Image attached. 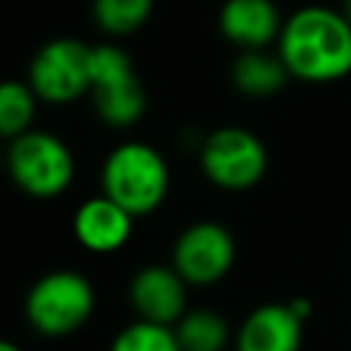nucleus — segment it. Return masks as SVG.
Returning a JSON list of instances; mask_svg holds the SVG:
<instances>
[{"instance_id": "obj_1", "label": "nucleus", "mask_w": 351, "mask_h": 351, "mask_svg": "<svg viewBox=\"0 0 351 351\" xmlns=\"http://www.w3.org/2000/svg\"><path fill=\"white\" fill-rule=\"evenodd\" d=\"M274 47L299 82L324 85L351 74V25L340 8L318 3L296 8L285 16Z\"/></svg>"}, {"instance_id": "obj_2", "label": "nucleus", "mask_w": 351, "mask_h": 351, "mask_svg": "<svg viewBox=\"0 0 351 351\" xmlns=\"http://www.w3.org/2000/svg\"><path fill=\"white\" fill-rule=\"evenodd\" d=\"M99 181L101 192L137 219L162 206L170 186V170L154 145L132 140L107 154Z\"/></svg>"}, {"instance_id": "obj_3", "label": "nucleus", "mask_w": 351, "mask_h": 351, "mask_svg": "<svg viewBox=\"0 0 351 351\" xmlns=\"http://www.w3.org/2000/svg\"><path fill=\"white\" fill-rule=\"evenodd\" d=\"M96 310L93 282L77 269L41 274L25 296V318L41 337H63L90 321Z\"/></svg>"}, {"instance_id": "obj_4", "label": "nucleus", "mask_w": 351, "mask_h": 351, "mask_svg": "<svg viewBox=\"0 0 351 351\" xmlns=\"http://www.w3.org/2000/svg\"><path fill=\"white\" fill-rule=\"evenodd\" d=\"M5 170L25 195L30 197H58L74 181V154L52 132L27 129L25 134L8 140Z\"/></svg>"}, {"instance_id": "obj_5", "label": "nucleus", "mask_w": 351, "mask_h": 351, "mask_svg": "<svg viewBox=\"0 0 351 351\" xmlns=\"http://www.w3.org/2000/svg\"><path fill=\"white\" fill-rule=\"evenodd\" d=\"M90 99L96 115L112 129L134 126L145 112V88L132 55L118 44H93L90 49Z\"/></svg>"}, {"instance_id": "obj_6", "label": "nucleus", "mask_w": 351, "mask_h": 351, "mask_svg": "<svg viewBox=\"0 0 351 351\" xmlns=\"http://www.w3.org/2000/svg\"><path fill=\"white\" fill-rule=\"evenodd\" d=\"M269 167L263 140L244 126H219L200 143L203 176L225 192H247L261 184Z\"/></svg>"}, {"instance_id": "obj_7", "label": "nucleus", "mask_w": 351, "mask_h": 351, "mask_svg": "<svg viewBox=\"0 0 351 351\" xmlns=\"http://www.w3.org/2000/svg\"><path fill=\"white\" fill-rule=\"evenodd\" d=\"M90 49L80 38H52L30 60L27 82L47 104H71L90 93Z\"/></svg>"}, {"instance_id": "obj_8", "label": "nucleus", "mask_w": 351, "mask_h": 351, "mask_svg": "<svg viewBox=\"0 0 351 351\" xmlns=\"http://www.w3.org/2000/svg\"><path fill=\"white\" fill-rule=\"evenodd\" d=\"M236 261L233 233L214 219H200L186 225L176 244L170 263L189 285H214L228 277Z\"/></svg>"}, {"instance_id": "obj_9", "label": "nucleus", "mask_w": 351, "mask_h": 351, "mask_svg": "<svg viewBox=\"0 0 351 351\" xmlns=\"http://www.w3.org/2000/svg\"><path fill=\"white\" fill-rule=\"evenodd\" d=\"M313 304L302 296L291 302H266L250 310L233 337L236 351H302L304 321Z\"/></svg>"}, {"instance_id": "obj_10", "label": "nucleus", "mask_w": 351, "mask_h": 351, "mask_svg": "<svg viewBox=\"0 0 351 351\" xmlns=\"http://www.w3.org/2000/svg\"><path fill=\"white\" fill-rule=\"evenodd\" d=\"M186 285L189 282L173 269V263H148L137 269L129 282V304L143 321L176 326L186 313Z\"/></svg>"}, {"instance_id": "obj_11", "label": "nucleus", "mask_w": 351, "mask_h": 351, "mask_svg": "<svg viewBox=\"0 0 351 351\" xmlns=\"http://www.w3.org/2000/svg\"><path fill=\"white\" fill-rule=\"evenodd\" d=\"M219 33L239 49H266L277 44L282 16L274 0H225L219 8Z\"/></svg>"}, {"instance_id": "obj_12", "label": "nucleus", "mask_w": 351, "mask_h": 351, "mask_svg": "<svg viewBox=\"0 0 351 351\" xmlns=\"http://www.w3.org/2000/svg\"><path fill=\"white\" fill-rule=\"evenodd\" d=\"M71 228H74L77 241L85 250L107 255V252L121 250L132 239L134 217L121 203H115L112 197H107L101 192V195L80 203V208L74 211Z\"/></svg>"}, {"instance_id": "obj_13", "label": "nucleus", "mask_w": 351, "mask_h": 351, "mask_svg": "<svg viewBox=\"0 0 351 351\" xmlns=\"http://www.w3.org/2000/svg\"><path fill=\"white\" fill-rule=\"evenodd\" d=\"M291 71L274 49H241L230 66V82L239 93L250 99H269L288 85Z\"/></svg>"}, {"instance_id": "obj_14", "label": "nucleus", "mask_w": 351, "mask_h": 351, "mask_svg": "<svg viewBox=\"0 0 351 351\" xmlns=\"http://www.w3.org/2000/svg\"><path fill=\"white\" fill-rule=\"evenodd\" d=\"M173 329L181 351H225L230 343V326L225 315L208 307L186 310Z\"/></svg>"}, {"instance_id": "obj_15", "label": "nucleus", "mask_w": 351, "mask_h": 351, "mask_svg": "<svg viewBox=\"0 0 351 351\" xmlns=\"http://www.w3.org/2000/svg\"><path fill=\"white\" fill-rule=\"evenodd\" d=\"M41 99L30 88V82L22 80H3L0 82V137L14 140L33 129L36 104Z\"/></svg>"}, {"instance_id": "obj_16", "label": "nucleus", "mask_w": 351, "mask_h": 351, "mask_svg": "<svg viewBox=\"0 0 351 351\" xmlns=\"http://www.w3.org/2000/svg\"><path fill=\"white\" fill-rule=\"evenodd\" d=\"M154 14V0H93V22L112 38L140 30Z\"/></svg>"}, {"instance_id": "obj_17", "label": "nucleus", "mask_w": 351, "mask_h": 351, "mask_svg": "<svg viewBox=\"0 0 351 351\" xmlns=\"http://www.w3.org/2000/svg\"><path fill=\"white\" fill-rule=\"evenodd\" d=\"M110 351H181V346L173 326L137 318L112 337Z\"/></svg>"}, {"instance_id": "obj_18", "label": "nucleus", "mask_w": 351, "mask_h": 351, "mask_svg": "<svg viewBox=\"0 0 351 351\" xmlns=\"http://www.w3.org/2000/svg\"><path fill=\"white\" fill-rule=\"evenodd\" d=\"M0 351H22L16 343H11V340H5V337H0Z\"/></svg>"}, {"instance_id": "obj_19", "label": "nucleus", "mask_w": 351, "mask_h": 351, "mask_svg": "<svg viewBox=\"0 0 351 351\" xmlns=\"http://www.w3.org/2000/svg\"><path fill=\"white\" fill-rule=\"evenodd\" d=\"M340 11H343V16H346V19H348V25H351V0H343Z\"/></svg>"}]
</instances>
